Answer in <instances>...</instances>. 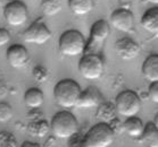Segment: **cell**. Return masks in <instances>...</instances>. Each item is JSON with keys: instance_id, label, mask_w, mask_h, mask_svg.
<instances>
[{"instance_id": "cell-29", "label": "cell", "mask_w": 158, "mask_h": 147, "mask_svg": "<svg viewBox=\"0 0 158 147\" xmlns=\"http://www.w3.org/2000/svg\"><path fill=\"white\" fill-rule=\"evenodd\" d=\"M9 93V86L4 79H0V100H2L7 96Z\"/></svg>"}, {"instance_id": "cell-28", "label": "cell", "mask_w": 158, "mask_h": 147, "mask_svg": "<svg viewBox=\"0 0 158 147\" xmlns=\"http://www.w3.org/2000/svg\"><path fill=\"white\" fill-rule=\"evenodd\" d=\"M10 33L8 32L6 29L0 27V48L6 45L7 43L10 42Z\"/></svg>"}, {"instance_id": "cell-14", "label": "cell", "mask_w": 158, "mask_h": 147, "mask_svg": "<svg viewBox=\"0 0 158 147\" xmlns=\"http://www.w3.org/2000/svg\"><path fill=\"white\" fill-rule=\"evenodd\" d=\"M141 72L149 83L158 82V53H152L146 58L142 64Z\"/></svg>"}, {"instance_id": "cell-19", "label": "cell", "mask_w": 158, "mask_h": 147, "mask_svg": "<svg viewBox=\"0 0 158 147\" xmlns=\"http://www.w3.org/2000/svg\"><path fill=\"white\" fill-rule=\"evenodd\" d=\"M69 7L76 16L89 14L94 8V0H69Z\"/></svg>"}, {"instance_id": "cell-20", "label": "cell", "mask_w": 158, "mask_h": 147, "mask_svg": "<svg viewBox=\"0 0 158 147\" xmlns=\"http://www.w3.org/2000/svg\"><path fill=\"white\" fill-rule=\"evenodd\" d=\"M138 139L147 144L149 147H158V129L154 125V122H148L144 126L143 133Z\"/></svg>"}, {"instance_id": "cell-21", "label": "cell", "mask_w": 158, "mask_h": 147, "mask_svg": "<svg viewBox=\"0 0 158 147\" xmlns=\"http://www.w3.org/2000/svg\"><path fill=\"white\" fill-rule=\"evenodd\" d=\"M27 131L32 136L43 138L50 133V125L46 121V119H42L39 121L30 122L27 125Z\"/></svg>"}, {"instance_id": "cell-3", "label": "cell", "mask_w": 158, "mask_h": 147, "mask_svg": "<svg viewBox=\"0 0 158 147\" xmlns=\"http://www.w3.org/2000/svg\"><path fill=\"white\" fill-rule=\"evenodd\" d=\"M115 138V133L110 126L99 122L91 127L80 143V147H108Z\"/></svg>"}, {"instance_id": "cell-30", "label": "cell", "mask_w": 158, "mask_h": 147, "mask_svg": "<svg viewBox=\"0 0 158 147\" xmlns=\"http://www.w3.org/2000/svg\"><path fill=\"white\" fill-rule=\"evenodd\" d=\"M21 147H41L39 144L36 143H32V141H24L22 144Z\"/></svg>"}, {"instance_id": "cell-26", "label": "cell", "mask_w": 158, "mask_h": 147, "mask_svg": "<svg viewBox=\"0 0 158 147\" xmlns=\"http://www.w3.org/2000/svg\"><path fill=\"white\" fill-rule=\"evenodd\" d=\"M147 94L149 100H151L154 103H158V82L150 83Z\"/></svg>"}, {"instance_id": "cell-2", "label": "cell", "mask_w": 158, "mask_h": 147, "mask_svg": "<svg viewBox=\"0 0 158 147\" xmlns=\"http://www.w3.org/2000/svg\"><path fill=\"white\" fill-rule=\"evenodd\" d=\"M50 131L55 138H72L79 131V122L72 112L59 111L51 119Z\"/></svg>"}, {"instance_id": "cell-9", "label": "cell", "mask_w": 158, "mask_h": 147, "mask_svg": "<svg viewBox=\"0 0 158 147\" xmlns=\"http://www.w3.org/2000/svg\"><path fill=\"white\" fill-rule=\"evenodd\" d=\"M51 37V31L48 29V26L42 22V21H36L32 23L27 29L23 33V39L27 43L42 44L47 43Z\"/></svg>"}, {"instance_id": "cell-27", "label": "cell", "mask_w": 158, "mask_h": 147, "mask_svg": "<svg viewBox=\"0 0 158 147\" xmlns=\"http://www.w3.org/2000/svg\"><path fill=\"white\" fill-rule=\"evenodd\" d=\"M27 119L30 120V122L39 121V120L44 119V114H43V112L41 111L39 108L31 109V110L29 111V113H27Z\"/></svg>"}, {"instance_id": "cell-32", "label": "cell", "mask_w": 158, "mask_h": 147, "mask_svg": "<svg viewBox=\"0 0 158 147\" xmlns=\"http://www.w3.org/2000/svg\"><path fill=\"white\" fill-rule=\"evenodd\" d=\"M147 2H150V4H154V5H158V0H146Z\"/></svg>"}, {"instance_id": "cell-25", "label": "cell", "mask_w": 158, "mask_h": 147, "mask_svg": "<svg viewBox=\"0 0 158 147\" xmlns=\"http://www.w3.org/2000/svg\"><path fill=\"white\" fill-rule=\"evenodd\" d=\"M33 76H34L35 80H38L39 83H44L49 77V72H48V69L46 67L39 65L33 69Z\"/></svg>"}, {"instance_id": "cell-16", "label": "cell", "mask_w": 158, "mask_h": 147, "mask_svg": "<svg viewBox=\"0 0 158 147\" xmlns=\"http://www.w3.org/2000/svg\"><path fill=\"white\" fill-rule=\"evenodd\" d=\"M143 122L140 118H138L137 115L126 118V120L123 123V130L132 138H139L143 133Z\"/></svg>"}, {"instance_id": "cell-33", "label": "cell", "mask_w": 158, "mask_h": 147, "mask_svg": "<svg viewBox=\"0 0 158 147\" xmlns=\"http://www.w3.org/2000/svg\"><path fill=\"white\" fill-rule=\"evenodd\" d=\"M119 1H127V0H119Z\"/></svg>"}, {"instance_id": "cell-8", "label": "cell", "mask_w": 158, "mask_h": 147, "mask_svg": "<svg viewBox=\"0 0 158 147\" xmlns=\"http://www.w3.org/2000/svg\"><path fill=\"white\" fill-rule=\"evenodd\" d=\"M4 17L10 26H22L29 19V10L23 1L11 0L6 4L4 8Z\"/></svg>"}, {"instance_id": "cell-31", "label": "cell", "mask_w": 158, "mask_h": 147, "mask_svg": "<svg viewBox=\"0 0 158 147\" xmlns=\"http://www.w3.org/2000/svg\"><path fill=\"white\" fill-rule=\"evenodd\" d=\"M152 122H154V125L156 126V128H157V129H158V113H157V114H156V115H155L154 121H152Z\"/></svg>"}, {"instance_id": "cell-11", "label": "cell", "mask_w": 158, "mask_h": 147, "mask_svg": "<svg viewBox=\"0 0 158 147\" xmlns=\"http://www.w3.org/2000/svg\"><path fill=\"white\" fill-rule=\"evenodd\" d=\"M116 54L123 60H132L141 52L140 45L130 37H122L117 40L114 45Z\"/></svg>"}, {"instance_id": "cell-24", "label": "cell", "mask_w": 158, "mask_h": 147, "mask_svg": "<svg viewBox=\"0 0 158 147\" xmlns=\"http://www.w3.org/2000/svg\"><path fill=\"white\" fill-rule=\"evenodd\" d=\"M14 111L10 104L6 102H0V122H7L13 118Z\"/></svg>"}, {"instance_id": "cell-10", "label": "cell", "mask_w": 158, "mask_h": 147, "mask_svg": "<svg viewBox=\"0 0 158 147\" xmlns=\"http://www.w3.org/2000/svg\"><path fill=\"white\" fill-rule=\"evenodd\" d=\"M110 25L117 31L131 33L134 29V16L132 11L126 8H118L111 13L109 18Z\"/></svg>"}, {"instance_id": "cell-12", "label": "cell", "mask_w": 158, "mask_h": 147, "mask_svg": "<svg viewBox=\"0 0 158 147\" xmlns=\"http://www.w3.org/2000/svg\"><path fill=\"white\" fill-rule=\"evenodd\" d=\"M7 61L13 68H23L29 65V51L22 44H11L7 49Z\"/></svg>"}, {"instance_id": "cell-18", "label": "cell", "mask_w": 158, "mask_h": 147, "mask_svg": "<svg viewBox=\"0 0 158 147\" xmlns=\"http://www.w3.org/2000/svg\"><path fill=\"white\" fill-rule=\"evenodd\" d=\"M43 101H44L43 92L38 87H31L24 94V103L30 109L40 108L43 104Z\"/></svg>"}, {"instance_id": "cell-17", "label": "cell", "mask_w": 158, "mask_h": 147, "mask_svg": "<svg viewBox=\"0 0 158 147\" xmlns=\"http://www.w3.org/2000/svg\"><path fill=\"white\" fill-rule=\"evenodd\" d=\"M96 117L100 120V122L110 123L113 120L117 118V111L115 109V105L110 102H102L100 105L97 106Z\"/></svg>"}, {"instance_id": "cell-7", "label": "cell", "mask_w": 158, "mask_h": 147, "mask_svg": "<svg viewBox=\"0 0 158 147\" xmlns=\"http://www.w3.org/2000/svg\"><path fill=\"white\" fill-rule=\"evenodd\" d=\"M79 72L85 79L100 78L104 72V60L100 54L84 53L79 61Z\"/></svg>"}, {"instance_id": "cell-4", "label": "cell", "mask_w": 158, "mask_h": 147, "mask_svg": "<svg viewBox=\"0 0 158 147\" xmlns=\"http://www.w3.org/2000/svg\"><path fill=\"white\" fill-rule=\"evenodd\" d=\"M86 41L77 29H67L59 37L58 48L61 54L66 57H77L84 53Z\"/></svg>"}, {"instance_id": "cell-23", "label": "cell", "mask_w": 158, "mask_h": 147, "mask_svg": "<svg viewBox=\"0 0 158 147\" xmlns=\"http://www.w3.org/2000/svg\"><path fill=\"white\" fill-rule=\"evenodd\" d=\"M0 147H18V143L14 133L2 130L0 131Z\"/></svg>"}, {"instance_id": "cell-22", "label": "cell", "mask_w": 158, "mask_h": 147, "mask_svg": "<svg viewBox=\"0 0 158 147\" xmlns=\"http://www.w3.org/2000/svg\"><path fill=\"white\" fill-rule=\"evenodd\" d=\"M63 9V0H41V10L47 16H55Z\"/></svg>"}, {"instance_id": "cell-1", "label": "cell", "mask_w": 158, "mask_h": 147, "mask_svg": "<svg viewBox=\"0 0 158 147\" xmlns=\"http://www.w3.org/2000/svg\"><path fill=\"white\" fill-rule=\"evenodd\" d=\"M82 90L79 83L71 78L61 79L54 88V97L56 103L64 109L75 108Z\"/></svg>"}, {"instance_id": "cell-5", "label": "cell", "mask_w": 158, "mask_h": 147, "mask_svg": "<svg viewBox=\"0 0 158 147\" xmlns=\"http://www.w3.org/2000/svg\"><path fill=\"white\" fill-rule=\"evenodd\" d=\"M115 109L117 114L124 118L135 117L141 110V99L134 91H122L115 99Z\"/></svg>"}, {"instance_id": "cell-6", "label": "cell", "mask_w": 158, "mask_h": 147, "mask_svg": "<svg viewBox=\"0 0 158 147\" xmlns=\"http://www.w3.org/2000/svg\"><path fill=\"white\" fill-rule=\"evenodd\" d=\"M109 33H110V26L108 22L104 19L94 22L90 29V37L89 41L86 42L84 53L100 54V51L109 36Z\"/></svg>"}, {"instance_id": "cell-13", "label": "cell", "mask_w": 158, "mask_h": 147, "mask_svg": "<svg viewBox=\"0 0 158 147\" xmlns=\"http://www.w3.org/2000/svg\"><path fill=\"white\" fill-rule=\"evenodd\" d=\"M104 102V96L96 86H89L82 90L80 94L76 108L79 109H92L97 108Z\"/></svg>"}, {"instance_id": "cell-15", "label": "cell", "mask_w": 158, "mask_h": 147, "mask_svg": "<svg viewBox=\"0 0 158 147\" xmlns=\"http://www.w3.org/2000/svg\"><path fill=\"white\" fill-rule=\"evenodd\" d=\"M141 26L147 32L158 37V7H151L144 11L140 21Z\"/></svg>"}]
</instances>
